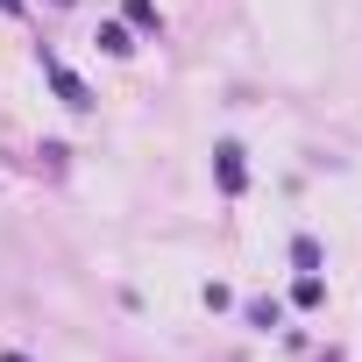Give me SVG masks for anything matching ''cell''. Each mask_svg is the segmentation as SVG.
Wrapping results in <instances>:
<instances>
[{"mask_svg":"<svg viewBox=\"0 0 362 362\" xmlns=\"http://www.w3.org/2000/svg\"><path fill=\"white\" fill-rule=\"evenodd\" d=\"M43 71H50V86H57V100H64V107H78V114L93 107V93H86V78H78V71H64L57 57H43Z\"/></svg>","mask_w":362,"mask_h":362,"instance_id":"obj_1","label":"cell"},{"mask_svg":"<svg viewBox=\"0 0 362 362\" xmlns=\"http://www.w3.org/2000/svg\"><path fill=\"white\" fill-rule=\"evenodd\" d=\"M214 163H221V192H242V185H249V170H242V149H235V142H221Z\"/></svg>","mask_w":362,"mask_h":362,"instance_id":"obj_2","label":"cell"},{"mask_svg":"<svg viewBox=\"0 0 362 362\" xmlns=\"http://www.w3.org/2000/svg\"><path fill=\"white\" fill-rule=\"evenodd\" d=\"M100 50H107V57H128V50H135L128 22H100Z\"/></svg>","mask_w":362,"mask_h":362,"instance_id":"obj_3","label":"cell"},{"mask_svg":"<svg viewBox=\"0 0 362 362\" xmlns=\"http://www.w3.org/2000/svg\"><path fill=\"white\" fill-rule=\"evenodd\" d=\"M291 263H298V270H320V242L298 235V242H291Z\"/></svg>","mask_w":362,"mask_h":362,"instance_id":"obj_4","label":"cell"},{"mask_svg":"<svg viewBox=\"0 0 362 362\" xmlns=\"http://www.w3.org/2000/svg\"><path fill=\"white\" fill-rule=\"evenodd\" d=\"M291 298H298V305H320V298H327V284H320V270H305V277H298V291H291Z\"/></svg>","mask_w":362,"mask_h":362,"instance_id":"obj_5","label":"cell"},{"mask_svg":"<svg viewBox=\"0 0 362 362\" xmlns=\"http://www.w3.org/2000/svg\"><path fill=\"white\" fill-rule=\"evenodd\" d=\"M277 320H284L277 298H256V305H249V327H277Z\"/></svg>","mask_w":362,"mask_h":362,"instance_id":"obj_6","label":"cell"},{"mask_svg":"<svg viewBox=\"0 0 362 362\" xmlns=\"http://www.w3.org/2000/svg\"><path fill=\"white\" fill-rule=\"evenodd\" d=\"M128 29H156V0H128Z\"/></svg>","mask_w":362,"mask_h":362,"instance_id":"obj_7","label":"cell"},{"mask_svg":"<svg viewBox=\"0 0 362 362\" xmlns=\"http://www.w3.org/2000/svg\"><path fill=\"white\" fill-rule=\"evenodd\" d=\"M0 362H29V355H0Z\"/></svg>","mask_w":362,"mask_h":362,"instance_id":"obj_8","label":"cell"}]
</instances>
